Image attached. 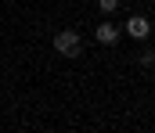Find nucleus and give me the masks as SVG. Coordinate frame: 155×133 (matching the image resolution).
I'll use <instances>...</instances> for the list:
<instances>
[{"label": "nucleus", "instance_id": "20e7f679", "mask_svg": "<svg viewBox=\"0 0 155 133\" xmlns=\"http://www.w3.org/2000/svg\"><path fill=\"white\" fill-rule=\"evenodd\" d=\"M155 65V54H152V47L148 50H141V68H152Z\"/></svg>", "mask_w": 155, "mask_h": 133}, {"label": "nucleus", "instance_id": "f03ea898", "mask_svg": "<svg viewBox=\"0 0 155 133\" xmlns=\"http://www.w3.org/2000/svg\"><path fill=\"white\" fill-rule=\"evenodd\" d=\"M94 36H97V43H101V47H116V43H119V29L112 25V22H101V25L94 29Z\"/></svg>", "mask_w": 155, "mask_h": 133}, {"label": "nucleus", "instance_id": "7ed1b4c3", "mask_svg": "<svg viewBox=\"0 0 155 133\" xmlns=\"http://www.w3.org/2000/svg\"><path fill=\"white\" fill-rule=\"evenodd\" d=\"M148 33H152V22H148V18H130V22H126V36L148 40Z\"/></svg>", "mask_w": 155, "mask_h": 133}, {"label": "nucleus", "instance_id": "f257e3e1", "mask_svg": "<svg viewBox=\"0 0 155 133\" xmlns=\"http://www.w3.org/2000/svg\"><path fill=\"white\" fill-rule=\"evenodd\" d=\"M54 50H58V54H65V58H79V54H83V40H79V33L61 29V33L54 36Z\"/></svg>", "mask_w": 155, "mask_h": 133}, {"label": "nucleus", "instance_id": "39448f33", "mask_svg": "<svg viewBox=\"0 0 155 133\" xmlns=\"http://www.w3.org/2000/svg\"><path fill=\"white\" fill-rule=\"evenodd\" d=\"M97 7H101L105 14H112V11H116V7H119V0H97Z\"/></svg>", "mask_w": 155, "mask_h": 133}]
</instances>
